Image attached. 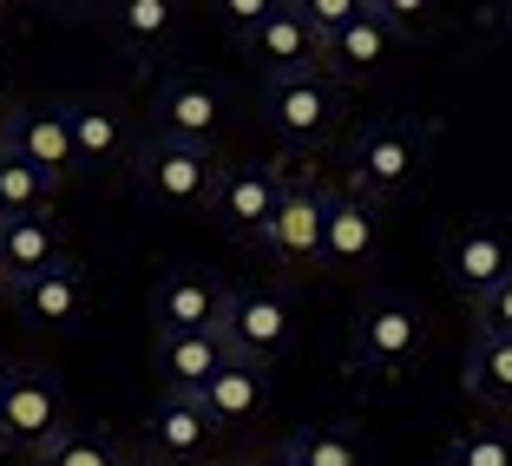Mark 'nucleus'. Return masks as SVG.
<instances>
[{"label": "nucleus", "mask_w": 512, "mask_h": 466, "mask_svg": "<svg viewBox=\"0 0 512 466\" xmlns=\"http://www.w3.org/2000/svg\"><path fill=\"white\" fill-rule=\"evenodd\" d=\"M217 335H224V348L237 361L270 368V361H283L289 348H296V302L276 283H243V289H230Z\"/></svg>", "instance_id": "39448f33"}, {"label": "nucleus", "mask_w": 512, "mask_h": 466, "mask_svg": "<svg viewBox=\"0 0 512 466\" xmlns=\"http://www.w3.org/2000/svg\"><path fill=\"white\" fill-rule=\"evenodd\" d=\"M125 466H158V460H151V453H125Z\"/></svg>", "instance_id": "72a5a7b5"}, {"label": "nucleus", "mask_w": 512, "mask_h": 466, "mask_svg": "<svg viewBox=\"0 0 512 466\" xmlns=\"http://www.w3.org/2000/svg\"><path fill=\"white\" fill-rule=\"evenodd\" d=\"M197 401L211 407V421L224 427V434H237V427H250L263 407H270V368H256V361H237L230 355L224 368H217V381Z\"/></svg>", "instance_id": "aec40b11"}, {"label": "nucleus", "mask_w": 512, "mask_h": 466, "mask_svg": "<svg viewBox=\"0 0 512 466\" xmlns=\"http://www.w3.org/2000/svg\"><path fill=\"white\" fill-rule=\"evenodd\" d=\"M289 453H296L302 466H368V440L355 434V427H302L296 440H289Z\"/></svg>", "instance_id": "393cba45"}, {"label": "nucleus", "mask_w": 512, "mask_h": 466, "mask_svg": "<svg viewBox=\"0 0 512 466\" xmlns=\"http://www.w3.org/2000/svg\"><path fill=\"white\" fill-rule=\"evenodd\" d=\"M60 263H66V230L53 224V211L0 217V283H7V296H20L33 276L60 270Z\"/></svg>", "instance_id": "2eb2a0df"}, {"label": "nucleus", "mask_w": 512, "mask_h": 466, "mask_svg": "<svg viewBox=\"0 0 512 466\" xmlns=\"http://www.w3.org/2000/svg\"><path fill=\"white\" fill-rule=\"evenodd\" d=\"M224 178L211 145H178V138H145L132 158V191L151 211H211V191Z\"/></svg>", "instance_id": "7ed1b4c3"}, {"label": "nucleus", "mask_w": 512, "mask_h": 466, "mask_svg": "<svg viewBox=\"0 0 512 466\" xmlns=\"http://www.w3.org/2000/svg\"><path fill=\"white\" fill-rule=\"evenodd\" d=\"M33 466H125V453H119V440L99 434V427H66Z\"/></svg>", "instance_id": "a878e982"}, {"label": "nucleus", "mask_w": 512, "mask_h": 466, "mask_svg": "<svg viewBox=\"0 0 512 466\" xmlns=\"http://www.w3.org/2000/svg\"><path fill=\"white\" fill-rule=\"evenodd\" d=\"M427 355V316L401 289H368L348 322V368L362 381H401Z\"/></svg>", "instance_id": "f257e3e1"}, {"label": "nucleus", "mask_w": 512, "mask_h": 466, "mask_svg": "<svg viewBox=\"0 0 512 466\" xmlns=\"http://www.w3.org/2000/svg\"><path fill=\"white\" fill-rule=\"evenodd\" d=\"M243 466H302V460L289 453V440H283V447H263V453H250Z\"/></svg>", "instance_id": "2f4dec72"}, {"label": "nucleus", "mask_w": 512, "mask_h": 466, "mask_svg": "<svg viewBox=\"0 0 512 466\" xmlns=\"http://www.w3.org/2000/svg\"><path fill=\"white\" fill-rule=\"evenodd\" d=\"M243 53L270 79H296V73H322V40L316 27L302 20L296 0H276V14L263 20L256 33H243Z\"/></svg>", "instance_id": "ddd939ff"}, {"label": "nucleus", "mask_w": 512, "mask_h": 466, "mask_svg": "<svg viewBox=\"0 0 512 466\" xmlns=\"http://www.w3.org/2000/svg\"><path fill=\"white\" fill-rule=\"evenodd\" d=\"M329 184L309 178V171H296L283 191V204H276L270 217V237L256 243V250L270 256L276 270H309V263H322V230H329Z\"/></svg>", "instance_id": "423d86ee"}, {"label": "nucleus", "mask_w": 512, "mask_h": 466, "mask_svg": "<svg viewBox=\"0 0 512 466\" xmlns=\"http://www.w3.org/2000/svg\"><path fill=\"white\" fill-rule=\"evenodd\" d=\"M224 440V427L211 421V407L197 394H158L145 414V447L158 466H197L211 460V447Z\"/></svg>", "instance_id": "9d476101"}, {"label": "nucleus", "mask_w": 512, "mask_h": 466, "mask_svg": "<svg viewBox=\"0 0 512 466\" xmlns=\"http://www.w3.org/2000/svg\"><path fill=\"white\" fill-rule=\"evenodd\" d=\"M447 466H512V427L480 421V427H467V434H453Z\"/></svg>", "instance_id": "bb28decb"}, {"label": "nucleus", "mask_w": 512, "mask_h": 466, "mask_svg": "<svg viewBox=\"0 0 512 466\" xmlns=\"http://www.w3.org/2000/svg\"><path fill=\"white\" fill-rule=\"evenodd\" d=\"M178 20H184L178 0H119V7H112V33H119V46L132 60H151L158 46H171Z\"/></svg>", "instance_id": "5701e85b"}, {"label": "nucleus", "mask_w": 512, "mask_h": 466, "mask_svg": "<svg viewBox=\"0 0 512 466\" xmlns=\"http://www.w3.org/2000/svg\"><path fill=\"white\" fill-rule=\"evenodd\" d=\"M14 309L33 322V329H46V335H73L79 322H86V309H92V289H86V270H79L73 256H66L60 270H46V276H33L27 289L14 296Z\"/></svg>", "instance_id": "a211bd4d"}, {"label": "nucleus", "mask_w": 512, "mask_h": 466, "mask_svg": "<svg viewBox=\"0 0 512 466\" xmlns=\"http://www.w3.org/2000/svg\"><path fill=\"white\" fill-rule=\"evenodd\" d=\"M0 66H7V60H0Z\"/></svg>", "instance_id": "c9c22d12"}, {"label": "nucleus", "mask_w": 512, "mask_h": 466, "mask_svg": "<svg viewBox=\"0 0 512 466\" xmlns=\"http://www.w3.org/2000/svg\"><path fill=\"white\" fill-rule=\"evenodd\" d=\"M230 289L211 270H165L151 289V322L158 335H217Z\"/></svg>", "instance_id": "9b49d317"}, {"label": "nucleus", "mask_w": 512, "mask_h": 466, "mask_svg": "<svg viewBox=\"0 0 512 466\" xmlns=\"http://www.w3.org/2000/svg\"><path fill=\"white\" fill-rule=\"evenodd\" d=\"M473 335H512V276L493 289V296L473 302Z\"/></svg>", "instance_id": "c85d7f7f"}, {"label": "nucleus", "mask_w": 512, "mask_h": 466, "mask_svg": "<svg viewBox=\"0 0 512 466\" xmlns=\"http://www.w3.org/2000/svg\"><path fill=\"white\" fill-rule=\"evenodd\" d=\"M66 132H73V158L79 171H119L132 165V125H125L119 106H106V99H66Z\"/></svg>", "instance_id": "dca6fc26"}, {"label": "nucleus", "mask_w": 512, "mask_h": 466, "mask_svg": "<svg viewBox=\"0 0 512 466\" xmlns=\"http://www.w3.org/2000/svg\"><path fill=\"white\" fill-rule=\"evenodd\" d=\"M53 191L60 184H46L27 158H14V151L0 145V217H40L53 204Z\"/></svg>", "instance_id": "b1692460"}, {"label": "nucleus", "mask_w": 512, "mask_h": 466, "mask_svg": "<svg viewBox=\"0 0 512 466\" xmlns=\"http://www.w3.org/2000/svg\"><path fill=\"white\" fill-rule=\"evenodd\" d=\"M394 40H401V33H394L388 20H381V7L368 0V14H362V20H355L342 40L322 46V73H329L335 86H368V79H381V66H388Z\"/></svg>", "instance_id": "6ab92c4d"}, {"label": "nucleus", "mask_w": 512, "mask_h": 466, "mask_svg": "<svg viewBox=\"0 0 512 466\" xmlns=\"http://www.w3.org/2000/svg\"><path fill=\"white\" fill-rule=\"evenodd\" d=\"M230 125V99L217 79L204 73H171L165 86L151 92V138H178V145H211Z\"/></svg>", "instance_id": "0eeeda50"}, {"label": "nucleus", "mask_w": 512, "mask_h": 466, "mask_svg": "<svg viewBox=\"0 0 512 466\" xmlns=\"http://www.w3.org/2000/svg\"><path fill=\"white\" fill-rule=\"evenodd\" d=\"M421 171H427V132L414 119H375L348 138V191L368 204L414 191Z\"/></svg>", "instance_id": "f03ea898"}, {"label": "nucleus", "mask_w": 512, "mask_h": 466, "mask_svg": "<svg viewBox=\"0 0 512 466\" xmlns=\"http://www.w3.org/2000/svg\"><path fill=\"white\" fill-rule=\"evenodd\" d=\"M66 427H73L66 421V388L46 375V368H20L14 394H7V407H0V453H27V460H40Z\"/></svg>", "instance_id": "6e6552de"}, {"label": "nucleus", "mask_w": 512, "mask_h": 466, "mask_svg": "<svg viewBox=\"0 0 512 466\" xmlns=\"http://www.w3.org/2000/svg\"><path fill=\"white\" fill-rule=\"evenodd\" d=\"M270 14H276V0H224V20H230V33H237V40H243V33H256Z\"/></svg>", "instance_id": "c756f323"}, {"label": "nucleus", "mask_w": 512, "mask_h": 466, "mask_svg": "<svg viewBox=\"0 0 512 466\" xmlns=\"http://www.w3.org/2000/svg\"><path fill=\"white\" fill-rule=\"evenodd\" d=\"M440 263H447V283L460 289V296L480 302V296H493V289L512 276V237L499 224H467V230L447 237Z\"/></svg>", "instance_id": "4468645a"}, {"label": "nucleus", "mask_w": 512, "mask_h": 466, "mask_svg": "<svg viewBox=\"0 0 512 466\" xmlns=\"http://www.w3.org/2000/svg\"><path fill=\"white\" fill-rule=\"evenodd\" d=\"M375 7H381V20H388V27H394V33H407V27H414V20H421V14H427L421 0H375Z\"/></svg>", "instance_id": "7c9ffc66"}, {"label": "nucleus", "mask_w": 512, "mask_h": 466, "mask_svg": "<svg viewBox=\"0 0 512 466\" xmlns=\"http://www.w3.org/2000/svg\"><path fill=\"white\" fill-rule=\"evenodd\" d=\"M0 296H7V283H0Z\"/></svg>", "instance_id": "f704fd0d"}, {"label": "nucleus", "mask_w": 512, "mask_h": 466, "mask_svg": "<svg viewBox=\"0 0 512 466\" xmlns=\"http://www.w3.org/2000/svg\"><path fill=\"white\" fill-rule=\"evenodd\" d=\"M14 375H20V368H7V361H0V407H7V394H14Z\"/></svg>", "instance_id": "473e14b6"}, {"label": "nucleus", "mask_w": 512, "mask_h": 466, "mask_svg": "<svg viewBox=\"0 0 512 466\" xmlns=\"http://www.w3.org/2000/svg\"><path fill=\"white\" fill-rule=\"evenodd\" d=\"M0 145L14 151V158H27L46 184H66L79 171L73 132H66V112L60 106H14L7 119H0Z\"/></svg>", "instance_id": "f8f14e48"}, {"label": "nucleus", "mask_w": 512, "mask_h": 466, "mask_svg": "<svg viewBox=\"0 0 512 466\" xmlns=\"http://www.w3.org/2000/svg\"><path fill=\"white\" fill-rule=\"evenodd\" d=\"M381 250V204H368V197L355 191H335L329 197V230H322V270H368Z\"/></svg>", "instance_id": "f3484780"}, {"label": "nucleus", "mask_w": 512, "mask_h": 466, "mask_svg": "<svg viewBox=\"0 0 512 466\" xmlns=\"http://www.w3.org/2000/svg\"><path fill=\"white\" fill-rule=\"evenodd\" d=\"M230 361L224 335H158V381L165 394H204Z\"/></svg>", "instance_id": "412c9836"}, {"label": "nucleus", "mask_w": 512, "mask_h": 466, "mask_svg": "<svg viewBox=\"0 0 512 466\" xmlns=\"http://www.w3.org/2000/svg\"><path fill=\"white\" fill-rule=\"evenodd\" d=\"M348 99L329 73H296V79H270L263 86V125L283 138L289 151H316L342 132Z\"/></svg>", "instance_id": "20e7f679"}, {"label": "nucleus", "mask_w": 512, "mask_h": 466, "mask_svg": "<svg viewBox=\"0 0 512 466\" xmlns=\"http://www.w3.org/2000/svg\"><path fill=\"white\" fill-rule=\"evenodd\" d=\"M296 7H302V20L316 27V40H322V46L342 40V33L368 14V0H296Z\"/></svg>", "instance_id": "cd10ccee"}, {"label": "nucleus", "mask_w": 512, "mask_h": 466, "mask_svg": "<svg viewBox=\"0 0 512 466\" xmlns=\"http://www.w3.org/2000/svg\"><path fill=\"white\" fill-rule=\"evenodd\" d=\"M283 191H289V171L270 165V158H263V165H230L224 178H217V191H211L217 230L237 237V243H263L270 237L276 204H283Z\"/></svg>", "instance_id": "1a4fd4ad"}, {"label": "nucleus", "mask_w": 512, "mask_h": 466, "mask_svg": "<svg viewBox=\"0 0 512 466\" xmlns=\"http://www.w3.org/2000/svg\"><path fill=\"white\" fill-rule=\"evenodd\" d=\"M460 388L486 414H512V335H473L460 361Z\"/></svg>", "instance_id": "4be33fe9"}]
</instances>
